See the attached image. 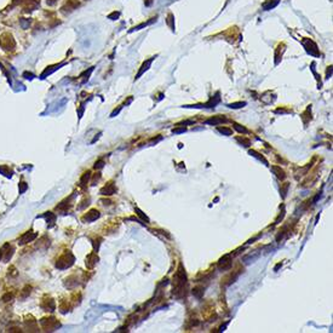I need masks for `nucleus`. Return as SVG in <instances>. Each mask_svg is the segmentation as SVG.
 Listing matches in <instances>:
<instances>
[{"mask_svg": "<svg viewBox=\"0 0 333 333\" xmlns=\"http://www.w3.org/2000/svg\"><path fill=\"white\" fill-rule=\"evenodd\" d=\"M41 326L45 329H47V331H48V328H50V331H53V328L60 327V322L56 319H53V318H51V319H43L41 320Z\"/></svg>", "mask_w": 333, "mask_h": 333, "instance_id": "39448f33", "label": "nucleus"}, {"mask_svg": "<svg viewBox=\"0 0 333 333\" xmlns=\"http://www.w3.org/2000/svg\"><path fill=\"white\" fill-rule=\"evenodd\" d=\"M90 177H91V172H90V171L85 172L83 176H81V178H80V185H81V186H86L88 179H90Z\"/></svg>", "mask_w": 333, "mask_h": 333, "instance_id": "a211bd4d", "label": "nucleus"}, {"mask_svg": "<svg viewBox=\"0 0 333 333\" xmlns=\"http://www.w3.org/2000/svg\"><path fill=\"white\" fill-rule=\"evenodd\" d=\"M98 262V256L96 254V252L88 254L87 258H86V266L90 268V269H92V268L96 265V263Z\"/></svg>", "mask_w": 333, "mask_h": 333, "instance_id": "9d476101", "label": "nucleus"}, {"mask_svg": "<svg viewBox=\"0 0 333 333\" xmlns=\"http://www.w3.org/2000/svg\"><path fill=\"white\" fill-rule=\"evenodd\" d=\"M3 253H4V252H3V250H0V259H1V256H3Z\"/></svg>", "mask_w": 333, "mask_h": 333, "instance_id": "473e14b6", "label": "nucleus"}, {"mask_svg": "<svg viewBox=\"0 0 333 333\" xmlns=\"http://www.w3.org/2000/svg\"><path fill=\"white\" fill-rule=\"evenodd\" d=\"M236 141H238L241 145H243V147H246V148L251 145V141L248 140V138L243 137V136H242V137H236Z\"/></svg>", "mask_w": 333, "mask_h": 333, "instance_id": "aec40b11", "label": "nucleus"}, {"mask_svg": "<svg viewBox=\"0 0 333 333\" xmlns=\"http://www.w3.org/2000/svg\"><path fill=\"white\" fill-rule=\"evenodd\" d=\"M281 265H282V264H281V263H279L278 265H276V266H275V269H274V270H275V271H278V269H279V268H280Z\"/></svg>", "mask_w": 333, "mask_h": 333, "instance_id": "2f4dec72", "label": "nucleus"}, {"mask_svg": "<svg viewBox=\"0 0 333 333\" xmlns=\"http://www.w3.org/2000/svg\"><path fill=\"white\" fill-rule=\"evenodd\" d=\"M100 217V212L97 210H91L90 212H87L85 216H84V221L85 222H93V221H96L97 218Z\"/></svg>", "mask_w": 333, "mask_h": 333, "instance_id": "9b49d317", "label": "nucleus"}, {"mask_svg": "<svg viewBox=\"0 0 333 333\" xmlns=\"http://www.w3.org/2000/svg\"><path fill=\"white\" fill-rule=\"evenodd\" d=\"M246 105V102H236V103H230L228 104L229 108H233V109H239V108H242Z\"/></svg>", "mask_w": 333, "mask_h": 333, "instance_id": "4be33fe9", "label": "nucleus"}, {"mask_svg": "<svg viewBox=\"0 0 333 333\" xmlns=\"http://www.w3.org/2000/svg\"><path fill=\"white\" fill-rule=\"evenodd\" d=\"M116 186H115V184L113 183V182H110V183H108V184H105L103 188L100 190V193L102 194V195H105V196H110V195H113V194H115L116 193Z\"/></svg>", "mask_w": 333, "mask_h": 333, "instance_id": "423d86ee", "label": "nucleus"}, {"mask_svg": "<svg viewBox=\"0 0 333 333\" xmlns=\"http://www.w3.org/2000/svg\"><path fill=\"white\" fill-rule=\"evenodd\" d=\"M185 131H186V127H185V126H182V127H179V128H173V130H172V132L176 133V135L183 133V132H185Z\"/></svg>", "mask_w": 333, "mask_h": 333, "instance_id": "a878e982", "label": "nucleus"}, {"mask_svg": "<svg viewBox=\"0 0 333 333\" xmlns=\"http://www.w3.org/2000/svg\"><path fill=\"white\" fill-rule=\"evenodd\" d=\"M74 262H75L74 256H73L70 252H66L63 256H61L58 258L57 263H56V268H58V269H67V268H69L74 264Z\"/></svg>", "mask_w": 333, "mask_h": 333, "instance_id": "f03ea898", "label": "nucleus"}, {"mask_svg": "<svg viewBox=\"0 0 333 333\" xmlns=\"http://www.w3.org/2000/svg\"><path fill=\"white\" fill-rule=\"evenodd\" d=\"M185 290H186V273L184 270L183 265L181 264L178 266V269L173 276V290L172 294L176 298H183L185 296Z\"/></svg>", "mask_w": 333, "mask_h": 333, "instance_id": "f257e3e1", "label": "nucleus"}, {"mask_svg": "<svg viewBox=\"0 0 333 333\" xmlns=\"http://www.w3.org/2000/svg\"><path fill=\"white\" fill-rule=\"evenodd\" d=\"M231 266H233V254H230V253L224 254L218 261V269L222 270V271L229 270Z\"/></svg>", "mask_w": 333, "mask_h": 333, "instance_id": "20e7f679", "label": "nucleus"}, {"mask_svg": "<svg viewBox=\"0 0 333 333\" xmlns=\"http://www.w3.org/2000/svg\"><path fill=\"white\" fill-rule=\"evenodd\" d=\"M36 236H38L36 233H33V231H27V233H24V234L22 235V236L18 239V243H20V245H24V243H27V242L33 241Z\"/></svg>", "mask_w": 333, "mask_h": 333, "instance_id": "0eeeda50", "label": "nucleus"}, {"mask_svg": "<svg viewBox=\"0 0 333 333\" xmlns=\"http://www.w3.org/2000/svg\"><path fill=\"white\" fill-rule=\"evenodd\" d=\"M222 123H225V118H223V116H221V115L213 116V118L207 119V120L205 121V124H207V125H219V124H222Z\"/></svg>", "mask_w": 333, "mask_h": 333, "instance_id": "4468645a", "label": "nucleus"}, {"mask_svg": "<svg viewBox=\"0 0 333 333\" xmlns=\"http://www.w3.org/2000/svg\"><path fill=\"white\" fill-rule=\"evenodd\" d=\"M11 299H12V294H10V293H7V294H5V296L3 297L4 302H9V300H11Z\"/></svg>", "mask_w": 333, "mask_h": 333, "instance_id": "c756f323", "label": "nucleus"}, {"mask_svg": "<svg viewBox=\"0 0 333 333\" xmlns=\"http://www.w3.org/2000/svg\"><path fill=\"white\" fill-rule=\"evenodd\" d=\"M234 128L238 132H240V133H247V132H248L246 127H243V126H241V125H239V124H234Z\"/></svg>", "mask_w": 333, "mask_h": 333, "instance_id": "b1692460", "label": "nucleus"}, {"mask_svg": "<svg viewBox=\"0 0 333 333\" xmlns=\"http://www.w3.org/2000/svg\"><path fill=\"white\" fill-rule=\"evenodd\" d=\"M259 256H261V252L257 250V251H254V252H252V253H250V254H247V256H245L242 258V261L245 262L246 264H248V263H252V262H254V261H257V259L259 258Z\"/></svg>", "mask_w": 333, "mask_h": 333, "instance_id": "f8f14e48", "label": "nucleus"}, {"mask_svg": "<svg viewBox=\"0 0 333 333\" xmlns=\"http://www.w3.org/2000/svg\"><path fill=\"white\" fill-rule=\"evenodd\" d=\"M248 154L250 155H252L253 158H256V159H258L259 161H262L264 165H269V162H268V160L262 155V154H259V153H257L256 150H248Z\"/></svg>", "mask_w": 333, "mask_h": 333, "instance_id": "dca6fc26", "label": "nucleus"}, {"mask_svg": "<svg viewBox=\"0 0 333 333\" xmlns=\"http://www.w3.org/2000/svg\"><path fill=\"white\" fill-rule=\"evenodd\" d=\"M41 306L44 308V309L46 310V311H53L55 310V308H56V305H55V302H53V299H47V300H44V303L41 304Z\"/></svg>", "mask_w": 333, "mask_h": 333, "instance_id": "2eb2a0df", "label": "nucleus"}, {"mask_svg": "<svg viewBox=\"0 0 333 333\" xmlns=\"http://www.w3.org/2000/svg\"><path fill=\"white\" fill-rule=\"evenodd\" d=\"M55 221H56V216L53 213H51V212H46V222H47V224L50 223V225H53Z\"/></svg>", "mask_w": 333, "mask_h": 333, "instance_id": "412c9836", "label": "nucleus"}, {"mask_svg": "<svg viewBox=\"0 0 333 333\" xmlns=\"http://www.w3.org/2000/svg\"><path fill=\"white\" fill-rule=\"evenodd\" d=\"M302 44H303V46H304V48H305V51L309 53V55L314 56V57H319V56H320L318 45H316L311 39H304L303 41H302Z\"/></svg>", "mask_w": 333, "mask_h": 333, "instance_id": "7ed1b4c3", "label": "nucleus"}, {"mask_svg": "<svg viewBox=\"0 0 333 333\" xmlns=\"http://www.w3.org/2000/svg\"><path fill=\"white\" fill-rule=\"evenodd\" d=\"M204 292H205V288L202 287V286H198V287H194V288H193V294L195 296L196 298H199V299L202 297Z\"/></svg>", "mask_w": 333, "mask_h": 333, "instance_id": "6ab92c4d", "label": "nucleus"}, {"mask_svg": "<svg viewBox=\"0 0 333 333\" xmlns=\"http://www.w3.org/2000/svg\"><path fill=\"white\" fill-rule=\"evenodd\" d=\"M288 186H290V184H288V183H285V184H283V188L281 189V193H282V198H285V196H286V194H287V190H288Z\"/></svg>", "mask_w": 333, "mask_h": 333, "instance_id": "bb28decb", "label": "nucleus"}, {"mask_svg": "<svg viewBox=\"0 0 333 333\" xmlns=\"http://www.w3.org/2000/svg\"><path fill=\"white\" fill-rule=\"evenodd\" d=\"M136 212H137V215H138V216H140V217L143 219V221H147V222H149V218H148L147 216H145V215L142 212V211H141L140 208H136Z\"/></svg>", "mask_w": 333, "mask_h": 333, "instance_id": "393cba45", "label": "nucleus"}, {"mask_svg": "<svg viewBox=\"0 0 333 333\" xmlns=\"http://www.w3.org/2000/svg\"><path fill=\"white\" fill-rule=\"evenodd\" d=\"M155 57H156V56H155ZM155 57H150L149 60H147V61H145V62L142 64V67H141L140 72H138V74L136 75V79H140V76L143 74V73H144V72H147V70L150 68L151 63H153V61H154V60H155Z\"/></svg>", "mask_w": 333, "mask_h": 333, "instance_id": "1a4fd4ad", "label": "nucleus"}, {"mask_svg": "<svg viewBox=\"0 0 333 333\" xmlns=\"http://www.w3.org/2000/svg\"><path fill=\"white\" fill-rule=\"evenodd\" d=\"M291 110H286V109H281V108H279V109H276L275 110V113L276 114H286V113H290Z\"/></svg>", "mask_w": 333, "mask_h": 333, "instance_id": "c85d7f7f", "label": "nucleus"}, {"mask_svg": "<svg viewBox=\"0 0 333 333\" xmlns=\"http://www.w3.org/2000/svg\"><path fill=\"white\" fill-rule=\"evenodd\" d=\"M219 102H221V97H219V92H217L215 95V97H211V100L207 103L202 104V107H204V108H215Z\"/></svg>", "mask_w": 333, "mask_h": 333, "instance_id": "6e6552de", "label": "nucleus"}, {"mask_svg": "<svg viewBox=\"0 0 333 333\" xmlns=\"http://www.w3.org/2000/svg\"><path fill=\"white\" fill-rule=\"evenodd\" d=\"M104 166V161L103 160H98V161H96V164H95V168H102Z\"/></svg>", "mask_w": 333, "mask_h": 333, "instance_id": "cd10ccee", "label": "nucleus"}, {"mask_svg": "<svg viewBox=\"0 0 333 333\" xmlns=\"http://www.w3.org/2000/svg\"><path fill=\"white\" fill-rule=\"evenodd\" d=\"M218 132H221L222 135H225V136H230L233 133V130L228 128V127H218Z\"/></svg>", "mask_w": 333, "mask_h": 333, "instance_id": "5701e85b", "label": "nucleus"}, {"mask_svg": "<svg viewBox=\"0 0 333 333\" xmlns=\"http://www.w3.org/2000/svg\"><path fill=\"white\" fill-rule=\"evenodd\" d=\"M271 171L274 172V175H275L276 177H278L280 181H283V179L286 178V173H285V171H283V170H282L280 166H273V167H271Z\"/></svg>", "mask_w": 333, "mask_h": 333, "instance_id": "ddd939ff", "label": "nucleus"}, {"mask_svg": "<svg viewBox=\"0 0 333 333\" xmlns=\"http://www.w3.org/2000/svg\"><path fill=\"white\" fill-rule=\"evenodd\" d=\"M328 68H329V69H327V78H326V79H328V78L331 76V70H332V69H331V67H328Z\"/></svg>", "mask_w": 333, "mask_h": 333, "instance_id": "7c9ffc66", "label": "nucleus"}, {"mask_svg": "<svg viewBox=\"0 0 333 333\" xmlns=\"http://www.w3.org/2000/svg\"><path fill=\"white\" fill-rule=\"evenodd\" d=\"M279 1H280V0H268V1H265L263 4V9L265 11H269V10L274 9V7L279 4Z\"/></svg>", "mask_w": 333, "mask_h": 333, "instance_id": "f3484780", "label": "nucleus"}]
</instances>
